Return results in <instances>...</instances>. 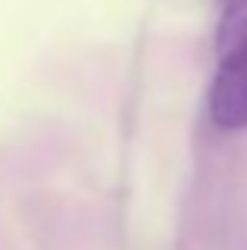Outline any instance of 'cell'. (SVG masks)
Here are the masks:
<instances>
[{
	"mask_svg": "<svg viewBox=\"0 0 247 250\" xmlns=\"http://www.w3.org/2000/svg\"><path fill=\"white\" fill-rule=\"evenodd\" d=\"M209 117L219 130H247V63H219L209 85Z\"/></svg>",
	"mask_w": 247,
	"mask_h": 250,
	"instance_id": "obj_1",
	"label": "cell"
},
{
	"mask_svg": "<svg viewBox=\"0 0 247 250\" xmlns=\"http://www.w3.org/2000/svg\"><path fill=\"white\" fill-rule=\"evenodd\" d=\"M219 6H231V3H238V0H216Z\"/></svg>",
	"mask_w": 247,
	"mask_h": 250,
	"instance_id": "obj_2",
	"label": "cell"
}]
</instances>
